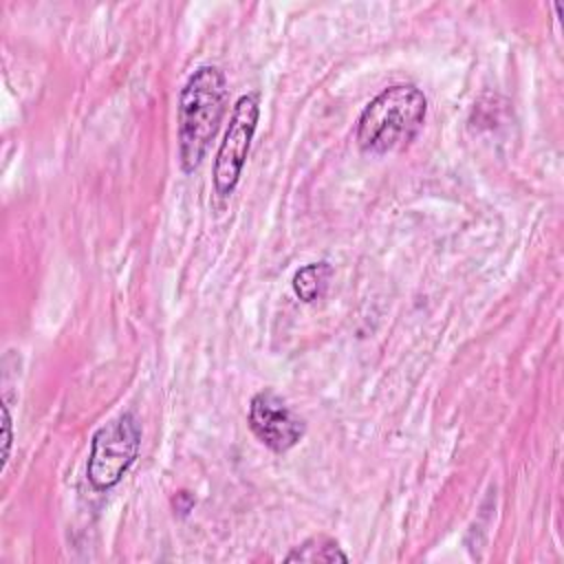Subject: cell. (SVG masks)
Wrapping results in <instances>:
<instances>
[{
  "mask_svg": "<svg viewBox=\"0 0 564 564\" xmlns=\"http://www.w3.org/2000/svg\"><path fill=\"white\" fill-rule=\"evenodd\" d=\"M258 117H260V95L247 93L238 97L229 117V126L220 141V148L216 152L214 172H212L214 192L223 200H227L234 194L240 181V174L256 134Z\"/></svg>",
  "mask_w": 564,
  "mask_h": 564,
  "instance_id": "obj_4",
  "label": "cell"
},
{
  "mask_svg": "<svg viewBox=\"0 0 564 564\" xmlns=\"http://www.w3.org/2000/svg\"><path fill=\"white\" fill-rule=\"evenodd\" d=\"M141 447V423L134 412H123L101 425L90 441L86 476L93 489H112L132 467Z\"/></svg>",
  "mask_w": 564,
  "mask_h": 564,
  "instance_id": "obj_3",
  "label": "cell"
},
{
  "mask_svg": "<svg viewBox=\"0 0 564 564\" xmlns=\"http://www.w3.org/2000/svg\"><path fill=\"white\" fill-rule=\"evenodd\" d=\"M249 427L256 438L271 452H289L306 432L304 421L273 390H260L249 403Z\"/></svg>",
  "mask_w": 564,
  "mask_h": 564,
  "instance_id": "obj_5",
  "label": "cell"
},
{
  "mask_svg": "<svg viewBox=\"0 0 564 564\" xmlns=\"http://www.w3.org/2000/svg\"><path fill=\"white\" fill-rule=\"evenodd\" d=\"M286 562H348V555L341 551L337 540L328 535H313L295 546L286 557Z\"/></svg>",
  "mask_w": 564,
  "mask_h": 564,
  "instance_id": "obj_7",
  "label": "cell"
},
{
  "mask_svg": "<svg viewBox=\"0 0 564 564\" xmlns=\"http://www.w3.org/2000/svg\"><path fill=\"white\" fill-rule=\"evenodd\" d=\"M330 278H333V267L328 262H324V260L308 262L295 271L293 291L302 302L311 304V302L324 297V293L330 284Z\"/></svg>",
  "mask_w": 564,
  "mask_h": 564,
  "instance_id": "obj_6",
  "label": "cell"
},
{
  "mask_svg": "<svg viewBox=\"0 0 564 564\" xmlns=\"http://www.w3.org/2000/svg\"><path fill=\"white\" fill-rule=\"evenodd\" d=\"M11 414H9V408L2 403V441H4V447H2V469L7 467V460H9V454H11V443H13V425H11Z\"/></svg>",
  "mask_w": 564,
  "mask_h": 564,
  "instance_id": "obj_8",
  "label": "cell"
},
{
  "mask_svg": "<svg viewBox=\"0 0 564 564\" xmlns=\"http://www.w3.org/2000/svg\"><path fill=\"white\" fill-rule=\"evenodd\" d=\"M427 97L412 84H392L366 104L357 119L355 139L366 154H390L408 148L421 132Z\"/></svg>",
  "mask_w": 564,
  "mask_h": 564,
  "instance_id": "obj_2",
  "label": "cell"
},
{
  "mask_svg": "<svg viewBox=\"0 0 564 564\" xmlns=\"http://www.w3.org/2000/svg\"><path fill=\"white\" fill-rule=\"evenodd\" d=\"M227 110V79L218 66H198L178 95V163L192 174L205 159Z\"/></svg>",
  "mask_w": 564,
  "mask_h": 564,
  "instance_id": "obj_1",
  "label": "cell"
}]
</instances>
